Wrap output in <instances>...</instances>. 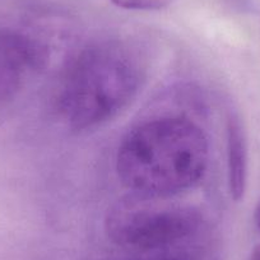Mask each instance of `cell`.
Masks as SVG:
<instances>
[{
    "label": "cell",
    "mask_w": 260,
    "mask_h": 260,
    "mask_svg": "<svg viewBox=\"0 0 260 260\" xmlns=\"http://www.w3.org/2000/svg\"><path fill=\"white\" fill-rule=\"evenodd\" d=\"M209 143L199 125L181 116H164L137 125L116 154L120 181L130 192L174 198L206 174Z\"/></svg>",
    "instance_id": "6da1fadb"
},
{
    "label": "cell",
    "mask_w": 260,
    "mask_h": 260,
    "mask_svg": "<svg viewBox=\"0 0 260 260\" xmlns=\"http://www.w3.org/2000/svg\"><path fill=\"white\" fill-rule=\"evenodd\" d=\"M141 61L133 50L116 41L82 50L67 71L60 110L69 126L86 130L116 116L138 92Z\"/></svg>",
    "instance_id": "7a4b0ae2"
},
{
    "label": "cell",
    "mask_w": 260,
    "mask_h": 260,
    "mask_svg": "<svg viewBox=\"0 0 260 260\" xmlns=\"http://www.w3.org/2000/svg\"><path fill=\"white\" fill-rule=\"evenodd\" d=\"M130 192L109 209L105 230L114 244L132 250H156L171 246L198 231L202 214L198 208Z\"/></svg>",
    "instance_id": "3957f363"
},
{
    "label": "cell",
    "mask_w": 260,
    "mask_h": 260,
    "mask_svg": "<svg viewBox=\"0 0 260 260\" xmlns=\"http://www.w3.org/2000/svg\"><path fill=\"white\" fill-rule=\"evenodd\" d=\"M42 59V50L29 37L0 28V104L16 96L27 74Z\"/></svg>",
    "instance_id": "277c9868"
},
{
    "label": "cell",
    "mask_w": 260,
    "mask_h": 260,
    "mask_svg": "<svg viewBox=\"0 0 260 260\" xmlns=\"http://www.w3.org/2000/svg\"><path fill=\"white\" fill-rule=\"evenodd\" d=\"M227 175L231 198L244 199L247 185V141L244 124L236 112L227 116Z\"/></svg>",
    "instance_id": "5b68a950"
},
{
    "label": "cell",
    "mask_w": 260,
    "mask_h": 260,
    "mask_svg": "<svg viewBox=\"0 0 260 260\" xmlns=\"http://www.w3.org/2000/svg\"><path fill=\"white\" fill-rule=\"evenodd\" d=\"M111 3L127 11H161L170 6L171 0H111Z\"/></svg>",
    "instance_id": "8992f818"
},
{
    "label": "cell",
    "mask_w": 260,
    "mask_h": 260,
    "mask_svg": "<svg viewBox=\"0 0 260 260\" xmlns=\"http://www.w3.org/2000/svg\"><path fill=\"white\" fill-rule=\"evenodd\" d=\"M249 260H260V244H257L256 246L252 249Z\"/></svg>",
    "instance_id": "52a82bcc"
},
{
    "label": "cell",
    "mask_w": 260,
    "mask_h": 260,
    "mask_svg": "<svg viewBox=\"0 0 260 260\" xmlns=\"http://www.w3.org/2000/svg\"><path fill=\"white\" fill-rule=\"evenodd\" d=\"M254 219H255V223H256L257 229L260 230V202L257 203L256 208H255V212H254Z\"/></svg>",
    "instance_id": "ba28073f"
},
{
    "label": "cell",
    "mask_w": 260,
    "mask_h": 260,
    "mask_svg": "<svg viewBox=\"0 0 260 260\" xmlns=\"http://www.w3.org/2000/svg\"><path fill=\"white\" fill-rule=\"evenodd\" d=\"M161 260H179V259H161Z\"/></svg>",
    "instance_id": "9c48e42d"
}]
</instances>
